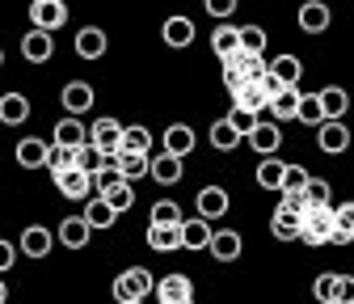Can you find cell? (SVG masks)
Here are the masks:
<instances>
[{"label":"cell","mask_w":354,"mask_h":304,"mask_svg":"<svg viewBox=\"0 0 354 304\" xmlns=\"http://www.w3.org/2000/svg\"><path fill=\"white\" fill-rule=\"evenodd\" d=\"M148 292H156V275L148 267H127L118 279H114V300L118 304H144Z\"/></svg>","instance_id":"6da1fadb"},{"label":"cell","mask_w":354,"mask_h":304,"mask_svg":"<svg viewBox=\"0 0 354 304\" xmlns=\"http://www.w3.org/2000/svg\"><path fill=\"white\" fill-rule=\"evenodd\" d=\"M299 241L308 245H333V207H313L304 215V229H299Z\"/></svg>","instance_id":"7a4b0ae2"},{"label":"cell","mask_w":354,"mask_h":304,"mask_svg":"<svg viewBox=\"0 0 354 304\" xmlns=\"http://www.w3.org/2000/svg\"><path fill=\"white\" fill-rule=\"evenodd\" d=\"M232 110L257 118V114H270V93H266V80L257 84H241V89H232Z\"/></svg>","instance_id":"3957f363"},{"label":"cell","mask_w":354,"mask_h":304,"mask_svg":"<svg viewBox=\"0 0 354 304\" xmlns=\"http://www.w3.org/2000/svg\"><path fill=\"white\" fill-rule=\"evenodd\" d=\"M245 140H249V148L261 152V161H266V157H274V152L283 148V127H279L274 118H257L253 132H249Z\"/></svg>","instance_id":"277c9868"},{"label":"cell","mask_w":354,"mask_h":304,"mask_svg":"<svg viewBox=\"0 0 354 304\" xmlns=\"http://www.w3.org/2000/svg\"><path fill=\"white\" fill-rule=\"evenodd\" d=\"M152 296H156L152 304H194V283H190V275H165V279H156Z\"/></svg>","instance_id":"5b68a950"},{"label":"cell","mask_w":354,"mask_h":304,"mask_svg":"<svg viewBox=\"0 0 354 304\" xmlns=\"http://www.w3.org/2000/svg\"><path fill=\"white\" fill-rule=\"evenodd\" d=\"M30 21L42 34H55L68 21V5H64V0H34V5H30Z\"/></svg>","instance_id":"8992f818"},{"label":"cell","mask_w":354,"mask_h":304,"mask_svg":"<svg viewBox=\"0 0 354 304\" xmlns=\"http://www.w3.org/2000/svg\"><path fill=\"white\" fill-rule=\"evenodd\" d=\"M59 102H64L68 118L88 114V110H93V84H88V80H68V84H64V93H59Z\"/></svg>","instance_id":"52a82bcc"},{"label":"cell","mask_w":354,"mask_h":304,"mask_svg":"<svg viewBox=\"0 0 354 304\" xmlns=\"http://www.w3.org/2000/svg\"><path fill=\"white\" fill-rule=\"evenodd\" d=\"M88 144H93L97 152H106V157H114L118 144H122V123L118 118H97L93 127H88Z\"/></svg>","instance_id":"ba28073f"},{"label":"cell","mask_w":354,"mask_h":304,"mask_svg":"<svg viewBox=\"0 0 354 304\" xmlns=\"http://www.w3.org/2000/svg\"><path fill=\"white\" fill-rule=\"evenodd\" d=\"M228 207H232V199H228V190L224 186H203L198 190V220H224L228 215Z\"/></svg>","instance_id":"9c48e42d"},{"label":"cell","mask_w":354,"mask_h":304,"mask_svg":"<svg viewBox=\"0 0 354 304\" xmlns=\"http://www.w3.org/2000/svg\"><path fill=\"white\" fill-rule=\"evenodd\" d=\"M266 76H270L279 89H299L304 64H299V55H274V60H270V68H266Z\"/></svg>","instance_id":"30bf717a"},{"label":"cell","mask_w":354,"mask_h":304,"mask_svg":"<svg viewBox=\"0 0 354 304\" xmlns=\"http://www.w3.org/2000/svg\"><path fill=\"white\" fill-rule=\"evenodd\" d=\"M51 144H55V148H68V152H76V148H84V144H88V127H84L80 118H59V123H55V136H51Z\"/></svg>","instance_id":"8fae6325"},{"label":"cell","mask_w":354,"mask_h":304,"mask_svg":"<svg viewBox=\"0 0 354 304\" xmlns=\"http://www.w3.org/2000/svg\"><path fill=\"white\" fill-rule=\"evenodd\" d=\"M211 258L215 262H236L241 258V249H245V241H241V233L236 229H219V233H211Z\"/></svg>","instance_id":"7c38bea8"},{"label":"cell","mask_w":354,"mask_h":304,"mask_svg":"<svg viewBox=\"0 0 354 304\" xmlns=\"http://www.w3.org/2000/svg\"><path fill=\"white\" fill-rule=\"evenodd\" d=\"M55 186H59V195L64 199H93V178H88V173H80L76 165L68 169V173H59V178H55Z\"/></svg>","instance_id":"4fadbf2b"},{"label":"cell","mask_w":354,"mask_h":304,"mask_svg":"<svg viewBox=\"0 0 354 304\" xmlns=\"http://www.w3.org/2000/svg\"><path fill=\"white\" fill-rule=\"evenodd\" d=\"M321 98V110H325V123H346V110H350V93L342 84H325L317 93Z\"/></svg>","instance_id":"5bb4252c"},{"label":"cell","mask_w":354,"mask_h":304,"mask_svg":"<svg viewBox=\"0 0 354 304\" xmlns=\"http://www.w3.org/2000/svg\"><path fill=\"white\" fill-rule=\"evenodd\" d=\"M194 21L190 17H182V13H177V17H165V30H160V38L169 42V47H177V51H186L190 47V42H194Z\"/></svg>","instance_id":"9a60e30c"},{"label":"cell","mask_w":354,"mask_h":304,"mask_svg":"<svg viewBox=\"0 0 354 304\" xmlns=\"http://www.w3.org/2000/svg\"><path fill=\"white\" fill-rule=\"evenodd\" d=\"M194 127H186V123H173L169 132H165V152L169 157H177V161H186V152H194Z\"/></svg>","instance_id":"2e32d148"},{"label":"cell","mask_w":354,"mask_h":304,"mask_svg":"<svg viewBox=\"0 0 354 304\" xmlns=\"http://www.w3.org/2000/svg\"><path fill=\"white\" fill-rule=\"evenodd\" d=\"M317 144H321L325 157L346 152V148H350V127H346V123H325L321 132H317Z\"/></svg>","instance_id":"e0dca14e"},{"label":"cell","mask_w":354,"mask_h":304,"mask_svg":"<svg viewBox=\"0 0 354 304\" xmlns=\"http://www.w3.org/2000/svg\"><path fill=\"white\" fill-rule=\"evenodd\" d=\"M211 51L219 55V60H236L241 55V26H219L215 34H211Z\"/></svg>","instance_id":"ac0fdd59"},{"label":"cell","mask_w":354,"mask_h":304,"mask_svg":"<svg viewBox=\"0 0 354 304\" xmlns=\"http://www.w3.org/2000/svg\"><path fill=\"white\" fill-rule=\"evenodd\" d=\"M21 55H26L30 64H47V60L55 55V42H51V34H42V30H30V34L21 38Z\"/></svg>","instance_id":"d6986e66"},{"label":"cell","mask_w":354,"mask_h":304,"mask_svg":"<svg viewBox=\"0 0 354 304\" xmlns=\"http://www.w3.org/2000/svg\"><path fill=\"white\" fill-rule=\"evenodd\" d=\"M76 55L80 60H102L106 55V30L102 26H84L76 34Z\"/></svg>","instance_id":"ffe728a7"},{"label":"cell","mask_w":354,"mask_h":304,"mask_svg":"<svg viewBox=\"0 0 354 304\" xmlns=\"http://www.w3.org/2000/svg\"><path fill=\"white\" fill-rule=\"evenodd\" d=\"M148 173H152V178H156L160 186H177V182H182V173H186V165L177 161V157H169V152H156Z\"/></svg>","instance_id":"44dd1931"},{"label":"cell","mask_w":354,"mask_h":304,"mask_svg":"<svg viewBox=\"0 0 354 304\" xmlns=\"http://www.w3.org/2000/svg\"><path fill=\"white\" fill-rule=\"evenodd\" d=\"M232 68H236V76L245 80V84H257V80H266V68H270V60L266 55H249V51H241L236 60H228Z\"/></svg>","instance_id":"7402d4cb"},{"label":"cell","mask_w":354,"mask_h":304,"mask_svg":"<svg viewBox=\"0 0 354 304\" xmlns=\"http://www.w3.org/2000/svg\"><path fill=\"white\" fill-rule=\"evenodd\" d=\"M51 245H55V237L42 229V224H30V229L21 233V253H26V258H47Z\"/></svg>","instance_id":"603a6c76"},{"label":"cell","mask_w":354,"mask_h":304,"mask_svg":"<svg viewBox=\"0 0 354 304\" xmlns=\"http://www.w3.org/2000/svg\"><path fill=\"white\" fill-rule=\"evenodd\" d=\"M88 237H93V229L84 224V215H68V220H59V241L68 249H84Z\"/></svg>","instance_id":"cb8c5ba5"},{"label":"cell","mask_w":354,"mask_h":304,"mask_svg":"<svg viewBox=\"0 0 354 304\" xmlns=\"http://www.w3.org/2000/svg\"><path fill=\"white\" fill-rule=\"evenodd\" d=\"M30 118V98L26 93H5L0 98V123L5 127H21Z\"/></svg>","instance_id":"d4e9b609"},{"label":"cell","mask_w":354,"mask_h":304,"mask_svg":"<svg viewBox=\"0 0 354 304\" xmlns=\"http://www.w3.org/2000/svg\"><path fill=\"white\" fill-rule=\"evenodd\" d=\"M329 5H321V0H308V5H299V30H308V34H321V30H329Z\"/></svg>","instance_id":"484cf974"},{"label":"cell","mask_w":354,"mask_h":304,"mask_svg":"<svg viewBox=\"0 0 354 304\" xmlns=\"http://www.w3.org/2000/svg\"><path fill=\"white\" fill-rule=\"evenodd\" d=\"M47 152H51V144H42L38 136H26L17 144V165L21 169H42V165H47Z\"/></svg>","instance_id":"4316f807"},{"label":"cell","mask_w":354,"mask_h":304,"mask_svg":"<svg viewBox=\"0 0 354 304\" xmlns=\"http://www.w3.org/2000/svg\"><path fill=\"white\" fill-rule=\"evenodd\" d=\"M241 144H245V136L236 132L228 118H215V123H211V148H215V152H232V148H241Z\"/></svg>","instance_id":"83f0119b"},{"label":"cell","mask_w":354,"mask_h":304,"mask_svg":"<svg viewBox=\"0 0 354 304\" xmlns=\"http://www.w3.org/2000/svg\"><path fill=\"white\" fill-rule=\"evenodd\" d=\"M148 148H152V132H148L144 123H136V127H122V144H118V152L148 157Z\"/></svg>","instance_id":"f1b7e54d"},{"label":"cell","mask_w":354,"mask_h":304,"mask_svg":"<svg viewBox=\"0 0 354 304\" xmlns=\"http://www.w3.org/2000/svg\"><path fill=\"white\" fill-rule=\"evenodd\" d=\"M148 249L156 253H173V249H182V229H160V224H148Z\"/></svg>","instance_id":"f546056e"},{"label":"cell","mask_w":354,"mask_h":304,"mask_svg":"<svg viewBox=\"0 0 354 304\" xmlns=\"http://www.w3.org/2000/svg\"><path fill=\"white\" fill-rule=\"evenodd\" d=\"M80 215H84V224L93 229V233H97V229H110V224L118 220V215L110 211V203H106V199H97V195L84 203V211H80Z\"/></svg>","instance_id":"4dcf8cb0"},{"label":"cell","mask_w":354,"mask_h":304,"mask_svg":"<svg viewBox=\"0 0 354 304\" xmlns=\"http://www.w3.org/2000/svg\"><path fill=\"white\" fill-rule=\"evenodd\" d=\"M354 241V203L333 207V245H350Z\"/></svg>","instance_id":"1f68e13d"},{"label":"cell","mask_w":354,"mask_h":304,"mask_svg":"<svg viewBox=\"0 0 354 304\" xmlns=\"http://www.w3.org/2000/svg\"><path fill=\"white\" fill-rule=\"evenodd\" d=\"M152 224H160V229H182V224H186L182 203H173V199H160V203H152Z\"/></svg>","instance_id":"d6a6232c"},{"label":"cell","mask_w":354,"mask_h":304,"mask_svg":"<svg viewBox=\"0 0 354 304\" xmlns=\"http://www.w3.org/2000/svg\"><path fill=\"white\" fill-rule=\"evenodd\" d=\"M114 169L127 178V186L136 182V178H144V173L152 169V157H136V152H118V161H114Z\"/></svg>","instance_id":"836d02e7"},{"label":"cell","mask_w":354,"mask_h":304,"mask_svg":"<svg viewBox=\"0 0 354 304\" xmlns=\"http://www.w3.org/2000/svg\"><path fill=\"white\" fill-rule=\"evenodd\" d=\"M283 169H287V161L266 157V161L257 165V186H261V190H279V186H283Z\"/></svg>","instance_id":"e575fe53"},{"label":"cell","mask_w":354,"mask_h":304,"mask_svg":"<svg viewBox=\"0 0 354 304\" xmlns=\"http://www.w3.org/2000/svg\"><path fill=\"white\" fill-rule=\"evenodd\" d=\"M299 229H304L299 215H287V211L274 207V215H270V233H274L279 241H299Z\"/></svg>","instance_id":"d590c367"},{"label":"cell","mask_w":354,"mask_h":304,"mask_svg":"<svg viewBox=\"0 0 354 304\" xmlns=\"http://www.w3.org/2000/svg\"><path fill=\"white\" fill-rule=\"evenodd\" d=\"M211 245V224L207 220H186L182 224V249H207Z\"/></svg>","instance_id":"8d00e7d4"},{"label":"cell","mask_w":354,"mask_h":304,"mask_svg":"<svg viewBox=\"0 0 354 304\" xmlns=\"http://www.w3.org/2000/svg\"><path fill=\"white\" fill-rule=\"evenodd\" d=\"M304 127H317V132H321V127H325V110H321V98L317 93H299V114H295Z\"/></svg>","instance_id":"74e56055"},{"label":"cell","mask_w":354,"mask_h":304,"mask_svg":"<svg viewBox=\"0 0 354 304\" xmlns=\"http://www.w3.org/2000/svg\"><path fill=\"white\" fill-rule=\"evenodd\" d=\"M270 114L274 118H295L299 114V89H279L270 98Z\"/></svg>","instance_id":"f35d334b"},{"label":"cell","mask_w":354,"mask_h":304,"mask_svg":"<svg viewBox=\"0 0 354 304\" xmlns=\"http://www.w3.org/2000/svg\"><path fill=\"white\" fill-rule=\"evenodd\" d=\"M76 169H80V173H88V178H97V173L106 169V152H97L93 144L76 148Z\"/></svg>","instance_id":"ab89813d"},{"label":"cell","mask_w":354,"mask_h":304,"mask_svg":"<svg viewBox=\"0 0 354 304\" xmlns=\"http://www.w3.org/2000/svg\"><path fill=\"white\" fill-rule=\"evenodd\" d=\"M308 178H313V173H308L304 165H287V169H283L279 195H304V190H308Z\"/></svg>","instance_id":"60d3db41"},{"label":"cell","mask_w":354,"mask_h":304,"mask_svg":"<svg viewBox=\"0 0 354 304\" xmlns=\"http://www.w3.org/2000/svg\"><path fill=\"white\" fill-rule=\"evenodd\" d=\"M266 30L261 26H241V51H249V55H266Z\"/></svg>","instance_id":"b9f144b4"},{"label":"cell","mask_w":354,"mask_h":304,"mask_svg":"<svg viewBox=\"0 0 354 304\" xmlns=\"http://www.w3.org/2000/svg\"><path fill=\"white\" fill-rule=\"evenodd\" d=\"M304 199H308V207H333V203H329V199H333V186H329L325 178H308Z\"/></svg>","instance_id":"7bdbcfd3"},{"label":"cell","mask_w":354,"mask_h":304,"mask_svg":"<svg viewBox=\"0 0 354 304\" xmlns=\"http://www.w3.org/2000/svg\"><path fill=\"white\" fill-rule=\"evenodd\" d=\"M118 186H127V178H122V173H118L114 165H106V169L97 173V178H93V190H97V199H102V195H110V190H118Z\"/></svg>","instance_id":"ee69618b"},{"label":"cell","mask_w":354,"mask_h":304,"mask_svg":"<svg viewBox=\"0 0 354 304\" xmlns=\"http://www.w3.org/2000/svg\"><path fill=\"white\" fill-rule=\"evenodd\" d=\"M313 296H317L321 304H333V300H337V275H333V271L317 275V283H313Z\"/></svg>","instance_id":"f6af8a7d"},{"label":"cell","mask_w":354,"mask_h":304,"mask_svg":"<svg viewBox=\"0 0 354 304\" xmlns=\"http://www.w3.org/2000/svg\"><path fill=\"white\" fill-rule=\"evenodd\" d=\"M72 165H76V152H68V148H55V144H51V152H47V169L55 173V178H59V173H68Z\"/></svg>","instance_id":"bcb514c9"},{"label":"cell","mask_w":354,"mask_h":304,"mask_svg":"<svg viewBox=\"0 0 354 304\" xmlns=\"http://www.w3.org/2000/svg\"><path fill=\"white\" fill-rule=\"evenodd\" d=\"M102 199L110 203V211H114V215H122L131 203H136V186H118V190H110V195H102Z\"/></svg>","instance_id":"7dc6e473"},{"label":"cell","mask_w":354,"mask_h":304,"mask_svg":"<svg viewBox=\"0 0 354 304\" xmlns=\"http://www.w3.org/2000/svg\"><path fill=\"white\" fill-rule=\"evenodd\" d=\"M279 211H287V215H299V220H304V215L313 211V207H308V199H304V195H279Z\"/></svg>","instance_id":"c3c4849f"},{"label":"cell","mask_w":354,"mask_h":304,"mask_svg":"<svg viewBox=\"0 0 354 304\" xmlns=\"http://www.w3.org/2000/svg\"><path fill=\"white\" fill-rule=\"evenodd\" d=\"M333 304H354V279L350 275H337V300Z\"/></svg>","instance_id":"681fc988"},{"label":"cell","mask_w":354,"mask_h":304,"mask_svg":"<svg viewBox=\"0 0 354 304\" xmlns=\"http://www.w3.org/2000/svg\"><path fill=\"white\" fill-rule=\"evenodd\" d=\"M13 262H17V249H13L9 241H0V275L13 271Z\"/></svg>","instance_id":"f907efd6"},{"label":"cell","mask_w":354,"mask_h":304,"mask_svg":"<svg viewBox=\"0 0 354 304\" xmlns=\"http://www.w3.org/2000/svg\"><path fill=\"white\" fill-rule=\"evenodd\" d=\"M207 13L211 17H228V13H236V0H219V5H211V0H207Z\"/></svg>","instance_id":"816d5d0a"},{"label":"cell","mask_w":354,"mask_h":304,"mask_svg":"<svg viewBox=\"0 0 354 304\" xmlns=\"http://www.w3.org/2000/svg\"><path fill=\"white\" fill-rule=\"evenodd\" d=\"M0 304H9V287L5 283H0Z\"/></svg>","instance_id":"f5cc1de1"},{"label":"cell","mask_w":354,"mask_h":304,"mask_svg":"<svg viewBox=\"0 0 354 304\" xmlns=\"http://www.w3.org/2000/svg\"><path fill=\"white\" fill-rule=\"evenodd\" d=\"M0 68H5V51H0Z\"/></svg>","instance_id":"db71d44e"},{"label":"cell","mask_w":354,"mask_h":304,"mask_svg":"<svg viewBox=\"0 0 354 304\" xmlns=\"http://www.w3.org/2000/svg\"><path fill=\"white\" fill-rule=\"evenodd\" d=\"M350 279H354V275H350Z\"/></svg>","instance_id":"11a10c76"},{"label":"cell","mask_w":354,"mask_h":304,"mask_svg":"<svg viewBox=\"0 0 354 304\" xmlns=\"http://www.w3.org/2000/svg\"><path fill=\"white\" fill-rule=\"evenodd\" d=\"M144 304H148V300H144Z\"/></svg>","instance_id":"9f6ffc18"}]
</instances>
